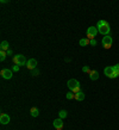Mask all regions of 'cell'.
<instances>
[{"label":"cell","instance_id":"22","mask_svg":"<svg viewBox=\"0 0 119 130\" xmlns=\"http://www.w3.org/2000/svg\"><path fill=\"white\" fill-rule=\"evenodd\" d=\"M89 44H91L92 47H95V45H96V40H95V38L91 40V41H89Z\"/></svg>","mask_w":119,"mask_h":130},{"label":"cell","instance_id":"6","mask_svg":"<svg viewBox=\"0 0 119 130\" xmlns=\"http://www.w3.org/2000/svg\"><path fill=\"white\" fill-rule=\"evenodd\" d=\"M0 74H1V76H3L4 79H11L12 76H13V71L7 69V68H4V69H1Z\"/></svg>","mask_w":119,"mask_h":130},{"label":"cell","instance_id":"3","mask_svg":"<svg viewBox=\"0 0 119 130\" xmlns=\"http://www.w3.org/2000/svg\"><path fill=\"white\" fill-rule=\"evenodd\" d=\"M13 62L17 66H25L28 63V61H26V59H25V56L23 54H17V55L13 56Z\"/></svg>","mask_w":119,"mask_h":130},{"label":"cell","instance_id":"21","mask_svg":"<svg viewBox=\"0 0 119 130\" xmlns=\"http://www.w3.org/2000/svg\"><path fill=\"white\" fill-rule=\"evenodd\" d=\"M82 72H83V73H88V74H89L91 69H89V67H88V66H83V67H82Z\"/></svg>","mask_w":119,"mask_h":130},{"label":"cell","instance_id":"16","mask_svg":"<svg viewBox=\"0 0 119 130\" xmlns=\"http://www.w3.org/2000/svg\"><path fill=\"white\" fill-rule=\"evenodd\" d=\"M79 43H80V45H81V47H86V45H88V44H89V40H88V38H81Z\"/></svg>","mask_w":119,"mask_h":130},{"label":"cell","instance_id":"18","mask_svg":"<svg viewBox=\"0 0 119 130\" xmlns=\"http://www.w3.org/2000/svg\"><path fill=\"white\" fill-rule=\"evenodd\" d=\"M6 55H7V54H6V51H4V50L0 51V61H1V62H4V61H5Z\"/></svg>","mask_w":119,"mask_h":130},{"label":"cell","instance_id":"2","mask_svg":"<svg viewBox=\"0 0 119 130\" xmlns=\"http://www.w3.org/2000/svg\"><path fill=\"white\" fill-rule=\"evenodd\" d=\"M67 86L69 87V90L74 93V94H76V93H79L80 91V83H79V80H76V79H70V80H68V83H67Z\"/></svg>","mask_w":119,"mask_h":130},{"label":"cell","instance_id":"8","mask_svg":"<svg viewBox=\"0 0 119 130\" xmlns=\"http://www.w3.org/2000/svg\"><path fill=\"white\" fill-rule=\"evenodd\" d=\"M26 67H28L29 69H30V71L35 69V68L37 67V60H36V59H30V60H28Z\"/></svg>","mask_w":119,"mask_h":130},{"label":"cell","instance_id":"13","mask_svg":"<svg viewBox=\"0 0 119 130\" xmlns=\"http://www.w3.org/2000/svg\"><path fill=\"white\" fill-rule=\"evenodd\" d=\"M8 47H10V44H8L7 41H3L1 44H0V49H1V50H4V51H7Z\"/></svg>","mask_w":119,"mask_h":130},{"label":"cell","instance_id":"12","mask_svg":"<svg viewBox=\"0 0 119 130\" xmlns=\"http://www.w3.org/2000/svg\"><path fill=\"white\" fill-rule=\"evenodd\" d=\"M89 78H91V80H98L99 79V73L96 71H91L89 72Z\"/></svg>","mask_w":119,"mask_h":130},{"label":"cell","instance_id":"10","mask_svg":"<svg viewBox=\"0 0 119 130\" xmlns=\"http://www.w3.org/2000/svg\"><path fill=\"white\" fill-rule=\"evenodd\" d=\"M117 76H119V63L113 66V74L111 75V79H114Z\"/></svg>","mask_w":119,"mask_h":130},{"label":"cell","instance_id":"9","mask_svg":"<svg viewBox=\"0 0 119 130\" xmlns=\"http://www.w3.org/2000/svg\"><path fill=\"white\" fill-rule=\"evenodd\" d=\"M0 123L1 124H8L10 123V116L7 113H1L0 115Z\"/></svg>","mask_w":119,"mask_h":130},{"label":"cell","instance_id":"7","mask_svg":"<svg viewBox=\"0 0 119 130\" xmlns=\"http://www.w3.org/2000/svg\"><path fill=\"white\" fill-rule=\"evenodd\" d=\"M52 125L55 126L56 130H62L63 129V121H62L61 118H57L52 122Z\"/></svg>","mask_w":119,"mask_h":130},{"label":"cell","instance_id":"24","mask_svg":"<svg viewBox=\"0 0 119 130\" xmlns=\"http://www.w3.org/2000/svg\"><path fill=\"white\" fill-rule=\"evenodd\" d=\"M6 54H7V56H11V55H13V51H12L11 49H8V50L6 51Z\"/></svg>","mask_w":119,"mask_h":130},{"label":"cell","instance_id":"20","mask_svg":"<svg viewBox=\"0 0 119 130\" xmlns=\"http://www.w3.org/2000/svg\"><path fill=\"white\" fill-rule=\"evenodd\" d=\"M38 74H39V71H38L37 68H35V69H32V71H31V75H32V76H37Z\"/></svg>","mask_w":119,"mask_h":130},{"label":"cell","instance_id":"1","mask_svg":"<svg viewBox=\"0 0 119 130\" xmlns=\"http://www.w3.org/2000/svg\"><path fill=\"white\" fill-rule=\"evenodd\" d=\"M96 29H98V31H99L101 35H105V36H107L110 32H111V26H110V24L104 19L98 22V24H96Z\"/></svg>","mask_w":119,"mask_h":130},{"label":"cell","instance_id":"23","mask_svg":"<svg viewBox=\"0 0 119 130\" xmlns=\"http://www.w3.org/2000/svg\"><path fill=\"white\" fill-rule=\"evenodd\" d=\"M12 71H13V72H18V71H19V66L14 64V66H13V68H12Z\"/></svg>","mask_w":119,"mask_h":130},{"label":"cell","instance_id":"15","mask_svg":"<svg viewBox=\"0 0 119 130\" xmlns=\"http://www.w3.org/2000/svg\"><path fill=\"white\" fill-rule=\"evenodd\" d=\"M75 99H76V100H80V102H81V100H83V99H85V93L80 91L79 93H76V94H75Z\"/></svg>","mask_w":119,"mask_h":130},{"label":"cell","instance_id":"4","mask_svg":"<svg viewBox=\"0 0 119 130\" xmlns=\"http://www.w3.org/2000/svg\"><path fill=\"white\" fill-rule=\"evenodd\" d=\"M112 43H113V40H112V37L110 35L103 37V47L105 49H110L112 47Z\"/></svg>","mask_w":119,"mask_h":130},{"label":"cell","instance_id":"17","mask_svg":"<svg viewBox=\"0 0 119 130\" xmlns=\"http://www.w3.org/2000/svg\"><path fill=\"white\" fill-rule=\"evenodd\" d=\"M67 111H66V110H61V111H59V112H58V116H59V118H61V119H63V118H66V117H67Z\"/></svg>","mask_w":119,"mask_h":130},{"label":"cell","instance_id":"11","mask_svg":"<svg viewBox=\"0 0 119 130\" xmlns=\"http://www.w3.org/2000/svg\"><path fill=\"white\" fill-rule=\"evenodd\" d=\"M105 75L108 76V78H111V75L113 74V66H108V67L105 68V71H104Z\"/></svg>","mask_w":119,"mask_h":130},{"label":"cell","instance_id":"19","mask_svg":"<svg viewBox=\"0 0 119 130\" xmlns=\"http://www.w3.org/2000/svg\"><path fill=\"white\" fill-rule=\"evenodd\" d=\"M66 98L67 99H75V94H74L73 92H68L67 95H66Z\"/></svg>","mask_w":119,"mask_h":130},{"label":"cell","instance_id":"14","mask_svg":"<svg viewBox=\"0 0 119 130\" xmlns=\"http://www.w3.org/2000/svg\"><path fill=\"white\" fill-rule=\"evenodd\" d=\"M30 113H31L32 117H37V116L39 115V111H38L37 107H32L31 110H30Z\"/></svg>","mask_w":119,"mask_h":130},{"label":"cell","instance_id":"5","mask_svg":"<svg viewBox=\"0 0 119 130\" xmlns=\"http://www.w3.org/2000/svg\"><path fill=\"white\" fill-rule=\"evenodd\" d=\"M98 29H96V26H89V28L87 29V36L88 38H91V40H93L95 36L98 35Z\"/></svg>","mask_w":119,"mask_h":130}]
</instances>
